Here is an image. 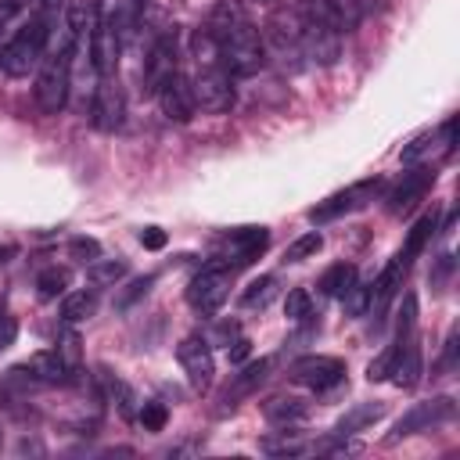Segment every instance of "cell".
Wrapping results in <instances>:
<instances>
[{"label":"cell","instance_id":"obj_1","mask_svg":"<svg viewBox=\"0 0 460 460\" xmlns=\"http://www.w3.org/2000/svg\"><path fill=\"white\" fill-rule=\"evenodd\" d=\"M216 40H219V65L230 79H248L266 65V47H262V36L252 29V22H241V25L226 29Z\"/></svg>","mask_w":460,"mask_h":460},{"label":"cell","instance_id":"obj_2","mask_svg":"<svg viewBox=\"0 0 460 460\" xmlns=\"http://www.w3.org/2000/svg\"><path fill=\"white\" fill-rule=\"evenodd\" d=\"M47 40H50V25L36 14L29 18L0 50V68L11 75V79H25L29 72L40 68V61L47 58Z\"/></svg>","mask_w":460,"mask_h":460},{"label":"cell","instance_id":"obj_3","mask_svg":"<svg viewBox=\"0 0 460 460\" xmlns=\"http://www.w3.org/2000/svg\"><path fill=\"white\" fill-rule=\"evenodd\" d=\"M72 50H47V58L36 68L32 101H36V108L43 115H58L68 104V93H72Z\"/></svg>","mask_w":460,"mask_h":460},{"label":"cell","instance_id":"obj_4","mask_svg":"<svg viewBox=\"0 0 460 460\" xmlns=\"http://www.w3.org/2000/svg\"><path fill=\"white\" fill-rule=\"evenodd\" d=\"M456 417V402L449 399V395H435V399H424V402H413L395 424H392V431H388V446L392 442H399V438H410V435H417V431H431V428H438V424H446V420H453Z\"/></svg>","mask_w":460,"mask_h":460},{"label":"cell","instance_id":"obj_5","mask_svg":"<svg viewBox=\"0 0 460 460\" xmlns=\"http://www.w3.org/2000/svg\"><path fill=\"white\" fill-rule=\"evenodd\" d=\"M381 180L374 176V180H359V183H352V187H345V190H334L331 198H323L320 205H313L305 216H309V223H331V219H341L345 212H356V208H363L367 201H374L377 194H381Z\"/></svg>","mask_w":460,"mask_h":460},{"label":"cell","instance_id":"obj_6","mask_svg":"<svg viewBox=\"0 0 460 460\" xmlns=\"http://www.w3.org/2000/svg\"><path fill=\"white\" fill-rule=\"evenodd\" d=\"M190 93H194V108L208 115H226L237 101L234 83L223 68H198V75L190 79Z\"/></svg>","mask_w":460,"mask_h":460},{"label":"cell","instance_id":"obj_7","mask_svg":"<svg viewBox=\"0 0 460 460\" xmlns=\"http://www.w3.org/2000/svg\"><path fill=\"white\" fill-rule=\"evenodd\" d=\"M90 122L101 133H115L126 122V93L115 75H101L90 97Z\"/></svg>","mask_w":460,"mask_h":460},{"label":"cell","instance_id":"obj_8","mask_svg":"<svg viewBox=\"0 0 460 460\" xmlns=\"http://www.w3.org/2000/svg\"><path fill=\"white\" fill-rule=\"evenodd\" d=\"M230 273H234V270H226V266H205V270L187 284V302H190V309L201 313V316H212V313L226 302V295H230Z\"/></svg>","mask_w":460,"mask_h":460},{"label":"cell","instance_id":"obj_9","mask_svg":"<svg viewBox=\"0 0 460 460\" xmlns=\"http://www.w3.org/2000/svg\"><path fill=\"white\" fill-rule=\"evenodd\" d=\"M298 54L309 58L313 65H334L341 58V36L334 29L298 14Z\"/></svg>","mask_w":460,"mask_h":460},{"label":"cell","instance_id":"obj_10","mask_svg":"<svg viewBox=\"0 0 460 460\" xmlns=\"http://www.w3.org/2000/svg\"><path fill=\"white\" fill-rule=\"evenodd\" d=\"M176 359H180V367H183L190 388L205 392V388L212 385L216 359H212V345H208V338H201V334H187V338L176 345Z\"/></svg>","mask_w":460,"mask_h":460},{"label":"cell","instance_id":"obj_11","mask_svg":"<svg viewBox=\"0 0 460 460\" xmlns=\"http://www.w3.org/2000/svg\"><path fill=\"white\" fill-rule=\"evenodd\" d=\"M295 11L302 18H313V22L327 25V29H334L338 36L341 32H352L359 25V18H363V11H359L356 0H298Z\"/></svg>","mask_w":460,"mask_h":460},{"label":"cell","instance_id":"obj_12","mask_svg":"<svg viewBox=\"0 0 460 460\" xmlns=\"http://www.w3.org/2000/svg\"><path fill=\"white\" fill-rule=\"evenodd\" d=\"M291 381H298L313 392H331L345 381V363L334 356H302L291 363Z\"/></svg>","mask_w":460,"mask_h":460},{"label":"cell","instance_id":"obj_13","mask_svg":"<svg viewBox=\"0 0 460 460\" xmlns=\"http://www.w3.org/2000/svg\"><path fill=\"white\" fill-rule=\"evenodd\" d=\"M155 101H158L162 115H165L169 122H176V126L190 122L194 111H198V108H194V93H190V79L180 75V72H172V75L155 90Z\"/></svg>","mask_w":460,"mask_h":460},{"label":"cell","instance_id":"obj_14","mask_svg":"<svg viewBox=\"0 0 460 460\" xmlns=\"http://www.w3.org/2000/svg\"><path fill=\"white\" fill-rule=\"evenodd\" d=\"M431 183H435V169L431 165H420V169H410L402 180H399V187L385 198V208H388V216H406L428 190H431Z\"/></svg>","mask_w":460,"mask_h":460},{"label":"cell","instance_id":"obj_15","mask_svg":"<svg viewBox=\"0 0 460 460\" xmlns=\"http://www.w3.org/2000/svg\"><path fill=\"white\" fill-rule=\"evenodd\" d=\"M266 244H270V230H266V226H241V230H230V234L223 237L230 270L255 262V259L266 252Z\"/></svg>","mask_w":460,"mask_h":460},{"label":"cell","instance_id":"obj_16","mask_svg":"<svg viewBox=\"0 0 460 460\" xmlns=\"http://www.w3.org/2000/svg\"><path fill=\"white\" fill-rule=\"evenodd\" d=\"M172 72H176V40H172V32H162V36L151 43L147 58H144V83H147L144 90L155 93Z\"/></svg>","mask_w":460,"mask_h":460},{"label":"cell","instance_id":"obj_17","mask_svg":"<svg viewBox=\"0 0 460 460\" xmlns=\"http://www.w3.org/2000/svg\"><path fill=\"white\" fill-rule=\"evenodd\" d=\"M140 11H144V0H97L93 14L104 29H111L119 40L133 36V29L140 25Z\"/></svg>","mask_w":460,"mask_h":460},{"label":"cell","instance_id":"obj_18","mask_svg":"<svg viewBox=\"0 0 460 460\" xmlns=\"http://www.w3.org/2000/svg\"><path fill=\"white\" fill-rule=\"evenodd\" d=\"M119 58H122V40L104 29L101 22H93V32H90V65L97 75H115L119 68Z\"/></svg>","mask_w":460,"mask_h":460},{"label":"cell","instance_id":"obj_19","mask_svg":"<svg viewBox=\"0 0 460 460\" xmlns=\"http://www.w3.org/2000/svg\"><path fill=\"white\" fill-rule=\"evenodd\" d=\"M273 370V359H255V363H248L237 377H234V385L226 388V395H223V410H234L237 406V399H244V395H252L262 381H266V374Z\"/></svg>","mask_w":460,"mask_h":460},{"label":"cell","instance_id":"obj_20","mask_svg":"<svg viewBox=\"0 0 460 460\" xmlns=\"http://www.w3.org/2000/svg\"><path fill=\"white\" fill-rule=\"evenodd\" d=\"M25 370H29L40 385H68L72 374H75L58 352H36L32 359H25Z\"/></svg>","mask_w":460,"mask_h":460},{"label":"cell","instance_id":"obj_21","mask_svg":"<svg viewBox=\"0 0 460 460\" xmlns=\"http://www.w3.org/2000/svg\"><path fill=\"white\" fill-rule=\"evenodd\" d=\"M262 413H266L270 424H277V428H291V424L305 420L309 406H305L302 399H295V395H273L270 402H262Z\"/></svg>","mask_w":460,"mask_h":460},{"label":"cell","instance_id":"obj_22","mask_svg":"<svg viewBox=\"0 0 460 460\" xmlns=\"http://www.w3.org/2000/svg\"><path fill=\"white\" fill-rule=\"evenodd\" d=\"M388 381H392L395 388H413V385L420 381V345H417V338L402 345V352H399L395 370H392Z\"/></svg>","mask_w":460,"mask_h":460},{"label":"cell","instance_id":"obj_23","mask_svg":"<svg viewBox=\"0 0 460 460\" xmlns=\"http://www.w3.org/2000/svg\"><path fill=\"white\" fill-rule=\"evenodd\" d=\"M101 385H104V395L111 399V406H115L126 420H133L137 410H140V406H137V392H133L126 381H119L115 374H108V370H101Z\"/></svg>","mask_w":460,"mask_h":460},{"label":"cell","instance_id":"obj_24","mask_svg":"<svg viewBox=\"0 0 460 460\" xmlns=\"http://www.w3.org/2000/svg\"><path fill=\"white\" fill-rule=\"evenodd\" d=\"M438 234V208H431V212H424L413 226H410V234H406V244L399 248V252H406L410 259H417L424 248H428V241Z\"/></svg>","mask_w":460,"mask_h":460},{"label":"cell","instance_id":"obj_25","mask_svg":"<svg viewBox=\"0 0 460 460\" xmlns=\"http://www.w3.org/2000/svg\"><path fill=\"white\" fill-rule=\"evenodd\" d=\"M356 280H359L356 262H334V266L320 277V295H327V298H341Z\"/></svg>","mask_w":460,"mask_h":460},{"label":"cell","instance_id":"obj_26","mask_svg":"<svg viewBox=\"0 0 460 460\" xmlns=\"http://www.w3.org/2000/svg\"><path fill=\"white\" fill-rule=\"evenodd\" d=\"M381 417H385V406H381V402H359V406H352V410L334 424V435H356V431L370 428V424L381 420Z\"/></svg>","mask_w":460,"mask_h":460},{"label":"cell","instance_id":"obj_27","mask_svg":"<svg viewBox=\"0 0 460 460\" xmlns=\"http://www.w3.org/2000/svg\"><path fill=\"white\" fill-rule=\"evenodd\" d=\"M72 284V270L68 266H47L40 277H36V295L43 302H54L58 295H65Z\"/></svg>","mask_w":460,"mask_h":460},{"label":"cell","instance_id":"obj_28","mask_svg":"<svg viewBox=\"0 0 460 460\" xmlns=\"http://www.w3.org/2000/svg\"><path fill=\"white\" fill-rule=\"evenodd\" d=\"M93 313H97V291H72L61 302V320L65 323H83Z\"/></svg>","mask_w":460,"mask_h":460},{"label":"cell","instance_id":"obj_29","mask_svg":"<svg viewBox=\"0 0 460 460\" xmlns=\"http://www.w3.org/2000/svg\"><path fill=\"white\" fill-rule=\"evenodd\" d=\"M241 22H248V14H244V4H237V0H216V7L208 11V29L216 36L241 25Z\"/></svg>","mask_w":460,"mask_h":460},{"label":"cell","instance_id":"obj_30","mask_svg":"<svg viewBox=\"0 0 460 460\" xmlns=\"http://www.w3.org/2000/svg\"><path fill=\"white\" fill-rule=\"evenodd\" d=\"M277 288H280V280H277L273 273L252 280V284L244 288V295H241V309H266V305L277 298Z\"/></svg>","mask_w":460,"mask_h":460},{"label":"cell","instance_id":"obj_31","mask_svg":"<svg viewBox=\"0 0 460 460\" xmlns=\"http://www.w3.org/2000/svg\"><path fill=\"white\" fill-rule=\"evenodd\" d=\"M190 54H194L198 68H223L219 65V40L208 32V25L190 36Z\"/></svg>","mask_w":460,"mask_h":460},{"label":"cell","instance_id":"obj_32","mask_svg":"<svg viewBox=\"0 0 460 460\" xmlns=\"http://www.w3.org/2000/svg\"><path fill=\"white\" fill-rule=\"evenodd\" d=\"M86 277H90V284H97V288L119 284V280L126 277V262H122V259H93V262L86 266Z\"/></svg>","mask_w":460,"mask_h":460},{"label":"cell","instance_id":"obj_33","mask_svg":"<svg viewBox=\"0 0 460 460\" xmlns=\"http://www.w3.org/2000/svg\"><path fill=\"white\" fill-rule=\"evenodd\" d=\"M341 309H345V316H352V320L367 316V313H370V284L356 280V284L341 295Z\"/></svg>","mask_w":460,"mask_h":460},{"label":"cell","instance_id":"obj_34","mask_svg":"<svg viewBox=\"0 0 460 460\" xmlns=\"http://www.w3.org/2000/svg\"><path fill=\"white\" fill-rule=\"evenodd\" d=\"M79 345H83L79 334L72 331V323H65V327L58 331V349H54V352H58L72 370H79V363H83V349H79Z\"/></svg>","mask_w":460,"mask_h":460},{"label":"cell","instance_id":"obj_35","mask_svg":"<svg viewBox=\"0 0 460 460\" xmlns=\"http://www.w3.org/2000/svg\"><path fill=\"white\" fill-rule=\"evenodd\" d=\"M284 316H288L291 323H305V320L313 316V298H309L305 288L288 291V298H284Z\"/></svg>","mask_w":460,"mask_h":460},{"label":"cell","instance_id":"obj_36","mask_svg":"<svg viewBox=\"0 0 460 460\" xmlns=\"http://www.w3.org/2000/svg\"><path fill=\"white\" fill-rule=\"evenodd\" d=\"M410 341H413V338H410ZM399 352H402V345H399V341H392L377 359H370V367H367V381H388V377H392V370H395Z\"/></svg>","mask_w":460,"mask_h":460},{"label":"cell","instance_id":"obj_37","mask_svg":"<svg viewBox=\"0 0 460 460\" xmlns=\"http://www.w3.org/2000/svg\"><path fill=\"white\" fill-rule=\"evenodd\" d=\"M435 140H438V133H435V129L417 133V137L402 147V155H399V158H402V165H417L420 158H428V155H431V147H435Z\"/></svg>","mask_w":460,"mask_h":460},{"label":"cell","instance_id":"obj_38","mask_svg":"<svg viewBox=\"0 0 460 460\" xmlns=\"http://www.w3.org/2000/svg\"><path fill=\"white\" fill-rule=\"evenodd\" d=\"M320 248H323V237H320V230H309V234H302L298 241H291V244H288V252H284V262H302V259L316 255Z\"/></svg>","mask_w":460,"mask_h":460},{"label":"cell","instance_id":"obj_39","mask_svg":"<svg viewBox=\"0 0 460 460\" xmlns=\"http://www.w3.org/2000/svg\"><path fill=\"white\" fill-rule=\"evenodd\" d=\"M137 420L144 424V431H162V428H165V420H169V410H165L162 402H140Z\"/></svg>","mask_w":460,"mask_h":460},{"label":"cell","instance_id":"obj_40","mask_svg":"<svg viewBox=\"0 0 460 460\" xmlns=\"http://www.w3.org/2000/svg\"><path fill=\"white\" fill-rule=\"evenodd\" d=\"M151 284H155V273H147V277H137V280H129L126 284V291L122 295H115V305L119 309H126V305H133L140 295H147L151 291Z\"/></svg>","mask_w":460,"mask_h":460},{"label":"cell","instance_id":"obj_41","mask_svg":"<svg viewBox=\"0 0 460 460\" xmlns=\"http://www.w3.org/2000/svg\"><path fill=\"white\" fill-rule=\"evenodd\" d=\"M68 255L75 259V262H93V259H101V244L93 241V237H75L72 244H68Z\"/></svg>","mask_w":460,"mask_h":460},{"label":"cell","instance_id":"obj_42","mask_svg":"<svg viewBox=\"0 0 460 460\" xmlns=\"http://www.w3.org/2000/svg\"><path fill=\"white\" fill-rule=\"evenodd\" d=\"M140 244L151 248V252L165 248V230H162V226H144V230H140Z\"/></svg>","mask_w":460,"mask_h":460},{"label":"cell","instance_id":"obj_43","mask_svg":"<svg viewBox=\"0 0 460 460\" xmlns=\"http://www.w3.org/2000/svg\"><path fill=\"white\" fill-rule=\"evenodd\" d=\"M14 334H18V323H14V316H7L4 309H0V352L14 341Z\"/></svg>","mask_w":460,"mask_h":460},{"label":"cell","instance_id":"obj_44","mask_svg":"<svg viewBox=\"0 0 460 460\" xmlns=\"http://www.w3.org/2000/svg\"><path fill=\"white\" fill-rule=\"evenodd\" d=\"M248 352H252V341H248V338H241V334H237V338L226 345V356H230V363H241Z\"/></svg>","mask_w":460,"mask_h":460},{"label":"cell","instance_id":"obj_45","mask_svg":"<svg viewBox=\"0 0 460 460\" xmlns=\"http://www.w3.org/2000/svg\"><path fill=\"white\" fill-rule=\"evenodd\" d=\"M29 4H32V0H0V25H7V22H11L18 11H25Z\"/></svg>","mask_w":460,"mask_h":460},{"label":"cell","instance_id":"obj_46","mask_svg":"<svg viewBox=\"0 0 460 460\" xmlns=\"http://www.w3.org/2000/svg\"><path fill=\"white\" fill-rule=\"evenodd\" d=\"M438 137H442V147H446V151H453V147H456V115H449V119L442 122Z\"/></svg>","mask_w":460,"mask_h":460},{"label":"cell","instance_id":"obj_47","mask_svg":"<svg viewBox=\"0 0 460 460\" xmlns=\"http://www.w3.org/2000/svg\"><path fill=\"white\" fill-rule=\"evenodd\" d=\"M216 338H219L223 345H230V341L237 338V320H223V323L216 327Z\"/></svg>","mask_w":460,"mask_h":460},{"label":"cell","instance_id":"obj_48","mask_svg":"<svg viewBox=\"0 0 460 460\" xmlns=\"http://www.w3.org/2000/svg\"><path fill=\"white\" fill-rule=\"evenodd\" d=\"M453 363H456V331L449 334V341H446V356H442V370H453Z\"/></svg>","mask_w":460,"mask_h":460},{"label":"cell","instance_id":"obj_49","mask_svg":"<svg viewBox=\"0 0 460 460\" xmlns=\"http://www.w3.org/2000/svg\"><path fill=\"white\" fill-rule=\"evenodd\" d=\"M244 7H255V11H277L280 0H244Z\"/></svg>","mask_w":460,"mask_h":460}]
</instances>
